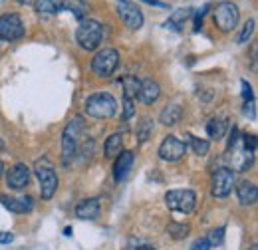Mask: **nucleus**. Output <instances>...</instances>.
<instances>
[{"mask_svg":"<svg viewBox=\"0 0 258 250\" xmlns=\"http://www.w3.org/2000/svg\"><path fill=\"white\" fill-rule=\"evenodd\" d=\"M123 92H125V97H137V94H139V86H141V82L135 78V76H125L123 78Z\"/></svg>","mask_w":258,"mask_h":250,"instance_id":"nucleus-25","label":"nucleus"},{"mask_svg":"<svg viewBox=\"0 0 258 250\" xmlns=\"http://www.w3.org/2000/svg\"><path fill=\"white\" fill-rule=\"evenodd\" d=\"M159 95H161V88H159L157 82H153V80H143V82H141L139 94H137L141 103L151 105V103H155V101L159 99Z\"/></svg>","mask_w":258,"mask_h":250,"instance_id":"nucleus-15","label":"nucleus"},{"mask_svg":"<svg viewBox=\"0 0 258 250\" xmlns=\"http://www.w3.org/2000/svg\"><path fill=\"white\" fill-rule=\"evenodd\" d=\"M181 117H183V109H181L177 103H171V105H167V107L161 111L159 121H161L163 125H167V127H171V125L179 123Z\"/></svg>","mask_w":258,"mask_h":250,"instance_id":"nucleus-19","label":"nucleus"},{"mask_svg":"<svg viewBox=\"0 0 258 250\" xmlns=\"http://www.w3.org/2000/svg\"><path fill=\"white\" fill-rule=\"evenodd\" d=\"M99 215V201L97 199H86L76 207V217L82 220L97 219Z\"/></svg>","mask_w":258,"mask_h":250,"instance_id":"nucleus-16","label":"nucleus"},{"mask_svg":"<svg viewBox=\"0 0 258 250\" xmlns=\"http://www.w3.org/2000/svg\"><path fill=\"white\" fill-rule=\"evenodd\" d=\"M64 234L66 236H70V234H72V228H70V226H66L64 228Z\"/></svg>","mask_w":258,"mask_h":250,"instance_id":"nucleus-36","label":"nucleus"},{"mask_svg":"<svg viewBox=\"0 0 258 250\" xmlns=\"http://www.w3.org/2000/svg\"><path fill=\"white\" fill-rule=\"evenodd\" d=\"M187 141H189V145L193 147L195 155H207L209 153V141L207 139H199V137H193V135H189L187 133Z\"/></svg>","mask_w":258,"mask_h":250,"instance_id":"nucleus-26","label":"nucleus"},{"mask_svg":"<svg viewBox=\"0 0 258 250\" xmlns=\"http://www.w3.org/2000/svg\"><path fill=\"white\" fill-rule=\"evenodd\" d=\"M24 36V22L16 12H6L0 16V40L14 42Z\"/></svg>","mask_w":258,"mask_h":250,"instance_id":"nucleus-8","label":"nucleus"},{"mask_svg":"<svg viewBox=\"0 0 258 250\" xmlns=\"http://www.w3.org/2000/svg\"><path fill=\"white\" fill-rule=\"evenodd\" d=\"M117 16L123 20V24L127 28H131V30H139L143 26V12L137 6L129 4V2H121L117 6Z\"/></svg>","mask_w":258,"mask_h":250,"instance_id":"nucleus-12","label":"nucleus"},{"mask_svg":"<svg viewBox=\"0 0 258 250\" xmlns=\"http://www.w3.org/2000/svg\"><path fill=\"white\" fill-rule=\"evenodd\" d=\"M135 109H133V99L131 97H123V119L133 117Z\"/></svg>","mask_w":258,"mask_h":250,"instance_id":"nucleus-30","label":"nucleus"},{"mask_svg":"<svg viewBox=\"0 0 258 250\" xmlns=\"http://www.w3.org/2000/svg\"><path fill=\"white\" fill-rule=\"evenodd\" d=\"M62 10L72 12L78 20H84L90 12V4L86 0H62Z\"/></svg>","mask_w":258,"mask_h":250,"instance_id":"nucleus-18","label":"nucleus"},{"mask_svg":"<svg viewBox=\"0 0 258 250\" xmlns=\"http://www.w3.org/2000/svg\"><path fill=\"white\" fill-rule=\"evenodd\" d=\"M121 2H127V0H121Z\"/></svg>","mask_w":258,"mask_h":250,"instance_id":"nucleus-41","label":"nucleus"},{"mask_svg":"<svg viewBox=\"0 0 258 250\" xmlns=\"http://www.w3.org/2000/svg\"><path fill=\"white\" fill-rule=\"evenodd\" d=\"M2 175H4V163L0 161V177H2Z\"/></svg>","mask_w":258,"mask_h":250,"instance_id":"nucleus-37","label":"nucleus"},{"mask_svg":"<svg viewBox=\"0 0 258 250\" xmlns=\"http://www.w3.org/2000/svg\"><path fill=\"white\" fill-rule=\"evenodd\" d=\"M137 250H155V248H153V246H139Z\"/></svg>","mask_w":258,"mask_h":250,"instance_id":"nucleus-38","label":"nucleus"},{"mask_svg":"<svg viewBox=\"0 0 258 250\" xmlns=\"http://www.w3.org/2000/svg\"><path fill=\"white\" fill-rule=\"evenodd\" d=\"M250 250H258V246H256V244H254V246H252V248H250Z\"/></svg>","mask_w":258,"mask_h":250,"instance_id":"nucleus-40","label":"nucleus"},{"mask_svg":"<svg viewBox=\"0 0 258 250\" xmlns=\"http://www.w3.org/2000/svg\"><path fill=\"white\" fill-rule=\"evenodd\" d=\"M36 175L40 181V195L44 201H50L54 197V193L58 191V175L52 167V163L44 157L36 163Z\"/></svg>","mask_w":258,"mask_h":250,"instance_id":"nucleus-4","label":"nucleus"},{"mask_svg":"<svg viewBox=\"0 0 258 250\" xmlns=\"http://www.w3.org/2000/svg\"><path fill=\"white\" fill-rule=\"evenodd\" d=\"M240 88H242V97H244V101L254 99V95H252V86H250L246 80H242V82H240Z\"/></svg>","mask_w":258,"mask_h":250,"instance_id":"nucleus-31","label":"nucleus"},{"mask_svg":"<svg viewBox=\"0 0 258 250\" xmlns=\"http://www.w3.org/2000/svg\"><path fill=\"white\" fill-rule=\"evenodd\" d=\"M167 232H169L175 240H181V238H187V236H189L191 226L185 224V222H169V224H167Z\"/></svg>","mask_w":258,"mask_h":250,"instance_id":"nucleus-24","label":"nucleus"},{"mask_svg":"<svg viewBox=\"0 0 258 250\" xmlns=\"http://www.w3.org/2000/svg\"><path fill=\"white\" fill-rule=\"evenodd\" d=\"M244 115H246V117H250V119H254V117H256V111H254V99H250V101H246V103H244Z\"/></svg>","mask_w":258,"mask_h":250,"instance_id":"nucleus-33","label":"nucleus"},{"mask_svg":"<svg viewBox=\"0 0 258 250\" xmlns=\"http://www.w3.org/2000/svg\"><path fill=\"white\" fill-rule=\"evenodd\" d=\"M14 242V234L12 232H0V244H10Z\"/></svg>","mask_w":258,"mask_h":250,"instance_id":"nucleus-34","label":"nucleus"},{"mask_svg":"<svg viewBox=\"0 0 258 250\" xmlns=\"http://www.w3.org/2000/svg\"><path fill=\"white\" fill-rule=\"evenodd\" d=\"M236 195H238V201L246 207L250 205H256L258 201V189L254 183H248V181H242L238 187H236Z\"/></svg>","mask_w":258,"mask_h":250,"instance_id":"nucleus-17","label":"nucleus"},{"mask_svg":"<svg viewBox=\"0 0 258 250\" xmlns=\"http://www.w3.org/2000/svg\"><path fill=\"white\" fill-rule=\"evenodd\" d=\"M117 111V101L111 94L99 92L86 99V113L96 119H109Z\"/></svg>","mask_w":258,"mask_h":250,"instance_id":"nucleus-2","label":"nucleus"},{"mask_svg":"<svg viewBox=\"0 0 258 250\" xmlns=\"http://www.w3.org/2000/svg\"><path fill=\"white\" fill-rule=\"evenodd\" d=\"M2 151H4V141L0 139V153H2Z\"/></svg>","mask_w":258,"mask_h":250,"instance_id":"nucleus-39","label":"nucleus"},{"mask_svg":"<svg viewBox=\"0 0 258 250\" xmlns=\"http://www.w3.org/2000/svg\"><path fill=\"white\" fill-rule=\"evenodd\" d=\"M121 147H123V135L119 133H113L111 137L105 139V145H103V155L113 159L121 153Z\"/></svg>","mask_w":258,"mask_h":250,"instance_id":"nucleus-20","label":"nucleus"},{"mask_svg":"<svg viewBox=\"0 0 258 250\" xmlns=\"http://www.w3.org/2000/svg\"><path fill=\"white\" fill-rule=\"evenodd\" d=\"M252 32H254V20H246L244 26H242V30H240V34H238V44L248 42L250 36H252Z\"/></svg>","mask_w":258,"mask_h":250,"instance_id":"nucleus-29","label":"nucleus"},{"mask_svg":"<svg viewBox=\"0 0 258 250\" xmlns=\"http://www.w3.org/2000/svg\"><path fill=\"white\" fill-rule=\"evenodd\" d=\"M131 167H133V153L131 151H121L115 157V163H113V181L115 183L125 181Z\"/></svg>","mask_w":258,"mask_h":250,"instance_id":"nucleus-14","label":"nucleus"},{"mask_svg":"<svg viewBox=\"0 0 258 250\" xmlns=\"http://www.w3.org/2000/svg\"><path fill=\"white\" fill-rule=\"evenodd\" d=\"M0 203L4 205V209L16 213V215H24V213H30L34 209V201L32 197L24 195V197H8V195H0Z\"/></svg>","mask_w":258,"mask_h":250,"instance_id":"nucleus-13","label":"nucleus"},{"mask_svg":"<svg viewBox=\"0 0 258 250\" xmlns=\"http://www.w3.org/2000/svg\"><path fill=\"white\" fill-rule=\"evenodd\" d=\"M234 185V171L228 167H219L213 171V179H211V193L213 197L225 199L230 195Z\"/></svg>","mask_w":258,"mask_h":250,"instance_id":"nucleus-9","label":"nucleus"},{"mask_svg":"<svg viewBox=\"0 0 258 250\" xmlns=\"http://www.w3.org/2000/svg\"><path fill=\"white\" fill-rule=\"evenodd\" d=\"M213 14H215V24H217V28L221 32H225V34L226 32H232L236 28L238 16H240L238 6H236L234 2H230V0L219 2Z\"/></svg>","mask_w":258,"mask_h":250,"instance_id":"nucleus-6","label":"nucleus"},{"mask_svg":"<svg viewBox=\"0 0 258 250\" xmlns=\"http://www.w3.org/2000/svg\"><path fill=\"white\" fill-rule=\"evenodd\" d=\"M151 131H153V123H151V119H143L141 123L137 125V139L143 143V141H147L149 139V135H151Z\"/></svg>","mask_w":258,"mask_h":250,"instance_id":"nucleus-27","label":"nucleus"},{"mask_svg":"<svg viewBox=\"0 0 258 250\" xmlns=\"http://www.w3.org/2000/svg\"><path fill=\"white\" fill-rule=\"evenodd\" d=\"M191 18V10L187 8V10H177V12H173L171 14V18L165 22V28H171V30H175V32H179L183 26H185V22Z\"/></svg>","mask_w":258,"mask_h":250,"instance_id":"nucleus-23","label":"nucleus"},{"mask_svg":"<svg viewBox=\"0 0 258 250\" xmlns=\"http://www.w3.org/2000/svg\"><path fill=\"white\" fill-rule=\"evenodd\" d=\"M82 129H84V119L80 115H76L74 119H70V123L66 125L64 133H62V161H64L66 165L74 159L76 151H78Z\"/></svg>","mask_w":258,"mask_h":250,"instance_id":"nucleus-3","label":"nucleus"},{"mask_svg":"<svg viewBox=\"0 0 258 250\" xmlns=\"http://www.w3.org/2000/svg\"><path fill=\"white\" fill-rule=\"evenodd\" d=\"M30 177H32L30 167H26L24 163H16L6 171V185L12 191H20V189L28 187Z\"/></svg>","mask_w":258,"mask_h":250,"instance_id":"nucleus-11","label":"nucleus"},{"mask_svg":"<svg viewBox=\"0 0 258 250\" xmlns=\"http://www.w3.org/2000/svg\"><path fill=\"white\" fill-rule=\"evenodd\" d=\"M101 38H103V26L97 20H94V18L80 20V26L76 30V40H78L82 50H86V52L96 50L101 44Z\"/></svg>","mask_w":258,"mask_h":250,"instance_id":"nucleus-1","label":"nucleus"},{"mask_svg":"<svg viewBox=\"0 0 258 250\" xmlns=\"http://www.w3.org/2000/svg\"><path fill=\"white\" fill-rule=\"evenodd\" d=\"M141 2H145V4H149V6H159V8H169V4H165L161 0H141Z\"/></svg>","mask_w":258,"mask_h":250,"instance_id":"nucleus-35","label":"nucleus"},{"mask_svg":"<svg viewBox=\"0 0 258 250\" xmlns=\"http://www.w3.org/2000/svg\"><path fill=\"white\" fill-rule=\"evenodd\" d=\"M228 129V121L225 117H213L209 123H207V133L211 139H223V135Z\"/></svg>","mask_w":258,"mask_h":250,"instance_id":"nucleus-22","label":"nucleus"},{"mask_svg":"<svg viewBox=\"0 0 258 250\" xmlns=\"http://www.w3.org/2000/svg\"><path fill=\"white\" fill-rule=\"evenodd\" d=\"M117 66H119V52L113 48H103L92 60V72L97 78H109L117 70Z\"/></svg>","mask_w":258,"mask_h":250,"instance_id":"nucleus-7","label":"nucleus"},{"mask_svg":"<svg viewBox=\"0 0 258 250\" xmlns=\"http://www.w3.org/2000/svg\"><path fill=\"white\" fill-rule=\"evenodd\" d=\"M165 203H167V207L171 211L189 215L197 207V195L191 189H173V191L165 193Z\"/></svg>","mask_w":258,"mask_h":250,"instance_id":"nucleus-5","label":"nucleus"},{"mask_svg":"<svg viewBox=\"0 0 258 250\" xmlns=\"http://www.w3.org/2000/svg\"><path fill=\"white\" fill-rule=\"evenodd\" d=\"M189 250H211V244H209L207 238H197Z\"/></svg>","mask_w":258,"mask_h":250,"instance_id":"nucleus-32","label":"nucleus"},{"mask_svg":"<svg viewBox=\"0 0 258 250\" xmlns=\"http://www.w3.org/2000/svg\"><path fill=\"white\" fill-rule=\"evenodd\" d=\"M185 153H187V143H183L175 135H167L163 139V143L159 145V157L163 161H169V163L181 161L185 157Z\"/></svg>","mask_w":258,"mask_h":250,"instance_id":"nucleus-10","label":"nucleus"},{"mask_svg":"<svg viewBox=\"0 0 258 250\" xmlns=\"http://www.w3.org/2000/svg\"><path fill=\"white\" fill-rule=\"evenodd\" d=\"M207 240H209L211 246H219V244H223V240H225V226H217V228H213V230L209 232Z\"/></svg>","mask_w":258,"mask_h":250,"instance_id":"nucleus-28","label":"nucleus"},{"mask_svg":"<svg viewBox=\"0 0 258 250\" xmlns=\"http://www.w3.org/2000/svg\"><path fill=\"white\" fill-rule=\"evenodd\" d=\"M34 10L38 14H44V16L58 14L62 10V0H36L34 2Z\"/></svg>","mask_w":258,"mask_h":250,"instance_id":"nucleus-21","label":"nucleus"}]
</instances>
